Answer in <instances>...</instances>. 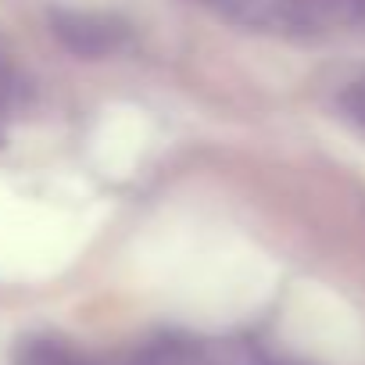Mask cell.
<instances>
[{
	"label": "cell",
	"mask_w": 365,
	"mask_h": 365,
	"mask_svg": "<svg viewBox=\"0 0 365 365\" xmlns=\"http://www.w3.org/2000/svg\"><path fill=\"white\" fill-rule=\"evenodd\" d=\"M222 22L287 40L365 33V0H197Z\"/></svg>",
	"instance_id": "1"
},
{
	"label": "cell",
	"mask_w": 365,
	"mask_h": 365,
	"mask_svg": "<svg viewBox=\"0 0 365 365\" xmlns=\"http://www.w3.org/2000/svg\"><path fill=\"white\" fill-rule=\"evenodd\" d=\"M51 26L54 36L79 58H108L129 43V29L118 19L97 11H58Z\"/></svg>",
	"instance_id": "2"
},
{
	"label": "cell",
	"mask_w": 365,
	"mask_h": 365,
	"mask_svg": "<svg viewBox=\"0 0 365 365\" xmlns=\"http://www.w3.org/2000/svg\"><path fill=\"white\" fill-rule=\"evenodd\" d=\"M11 365H108V361L61 336H22L11 354Z\"/></svg>",
	"instance_id": "3"
},
{
	"label": "cell",
	"mask_w": 365,
	"mask_h": 365,
	"mask_svg": "<svg viewBox=\"0 0 365 365\" xmlns=\"http://www.w3.org/2000/svg\"><path fill=\"white\" fill-rule=\"evenodd\" d=\"M340 108H344V115L365 133V79H358V83H351V86L344 90Z\"/></svg>",
	"instance_id": "4"
},
{
	"label": "cell",
	"mask_w": 365,
	"mask_h": 365,
	"mask_svg": "<svg viewBox=\"0 0 365 365\" xmlns=\"http://www.w3.org/2000/svg\"><path fill=\"white\" fill-rule=\"evenodd\" d=\"M15 97H19V83H15L11 68L0 61V133H4V125H8V118L15 111Z\"/></svg>",
	"instance_id": "5"
}]
</instances>
